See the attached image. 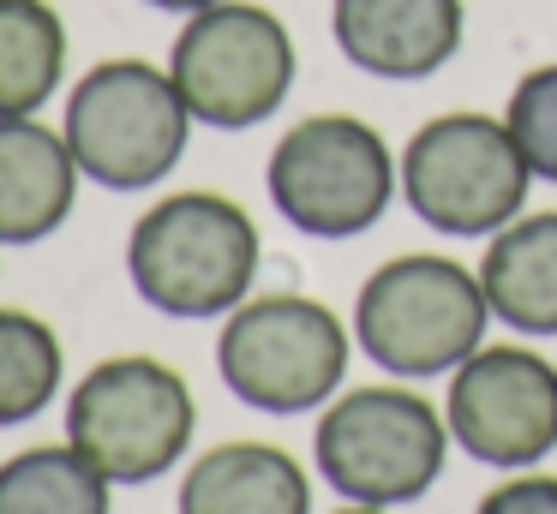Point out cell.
<instances>
[{
  "label": "cell",
  "mask_w": 557,
  "mask_h": 514,
  "mask_svg": "<svg viewBox=\"0 0 557 514\" xmlns=\"http://www.w3.org/2000/svg\"><path fill=\"white\" fill-rule=\"evenodd\" d=\"M181 514H312V478L276 442H216L186 466Z\"/></svg>",
  "instance_id": "cell-13"
},
{
  "label": "cell",
  "mask_w": 557,
  "mask_h": 514,
  "mask_svg": "<svg viewBox=\"0 0 557 514\" xmlns=\"http://www.w3.org/2000/svg\"><path fill=\"white\" fill-rule=\"evenodd\" d=\"M66 78V24L49 0H0V120L42 114Z\"/></svg>",
  "instance_id": "cell-15"
},
{
  "label": "cell",
  "mask_w": 557,
  "mask_h": 514,
  "mask_svg": "<svg viewBox=\"0 0 557 514\" xmlns=\"http://www.w3.org/2000/svg\"><path fill=\"white\" fill-rule=\"evenodd\" d=\"M444 418L473 461L528 473L557 449V365L533 347H480L449 371Z\"/></svg>",
  "instance_id": "cell-10"
},
{
  "label": "cell",
  "mask_w": 557,
  "mask_h": 514,
  "mask_svg": "<svg viewBox=\"0 0 557 514\" xmlns=\"http://www.w3.org/2000/svg\"><path fill=\"white\" fill-rule=\"evenodd\" d=\"M330 30L366 78L420 84L444 72L468 30L461 0H330Z\"/></svg>",
  "instance_id": "cell-11"
},
{
  "label": "cell",
  "mask_w": 557,
  "mask_h": 514,
  "mask_svg": "<svg viewBox=\"0 0 557 514\" xmlns=\"http://www.w3.org/2000/svg\"><path fill=\"white\" fill-rule=\"evenodd\" d=\"M78 162L61 126L37 114L0 120V246H37L61 234L78 203Z\"/></svg>",
  "instance_id": "cell-12"
},
{
  "label": "cell",
  "mask_w": 557,
  "mask_h": 514,
  "mask_svg": "<svg viewBox=\"0 0 557 514\" xmlns=\"http://www.w3.org/2000/svg\"><path fill=\"white\" fill-rule=\"evenodd\" d=\"M145 7H157V12H205V7H216V0H145Z\"/></svg>",
  "instance_id": "cell-20"
},
{
  "label": "cell",
  "mask_w": 557,
  "mask_h": 514,
  "mask_svg": "<svg viewBox=\"0 0 557 514\" xmlns=\"http://www.w3.org/2000/svg\"><path fill=\"white\" fill-rule=\"evenodd\" d=\"M198 401L174 365L150 353L97 359L66 394V442L109 485H150L193 449Z\"/></svg>",
  "instance_id": "cell-5"
},
{
  "label": "cell",
  "mask_w": 557,
  "mask_h": 514,
  "mask_svg": "<svg viewBox=\"0 0 557 514\" xmlns=\"http://www.w3.org/2000/svg\"><path fill=\"white\" fill-rule=\"evenodd\" d=\"M504 126L516 138L521 162L533 167V179H552L557 186V60L552 66H533L528 78L509 90Z\"/></svg>",
  "instance_id": "cell-18"
},
{
  "label": "cell",
  "mask_w": 557,
  "mask_h": 514,
  "mask_svg": "<svg viewBox=\"0 0 557 514\" xmlns=\"http://www.w3.org/2000/svg\"><path fill=\"white\" fill-rule=\"evenodd\" d=\"M61 377H66V347L54 335V323H42L37 311L0 305V430L49 413V401L61 394Z\"/></svg>",
  "instance_id": "cell-17"
},
{
  "label": "cell",
  "mask_w": 557,
  "mask_h": 514,
  "mask_svg": "<svg viewBox=\"0 0 557 514\" xmlns=\"http://www.w3.org/2000/svg\"><path fill=\"white\" fill-rule=\"evenodd\" d=\"M193 108L174 90L169 66L138 54L97 60L85 78L66 90V150L78 174L102 191H150L181 167L193 143Z\"/></svg>",
  "instance_id": "cell-3"
},
{
  "label": "cell",
  "mask_w": 557,
  "mask_h": 514,
  "mask_svg": "<svg viewBox=\"0 0 557 514\" xmlns=\"http://www.w3.org/2000/svg\"><path fill=\"white\" fill-rule=\"evenodd\" d=\"M449 442H456L449 418L401 383H366V389L336 394L312 430L324 485L360 509L420 502L444 478Z\"/></svg>",
  "instance_id": "cell-4"
},
{
  "label": "cell",
  "mask_w": 557,
  "mask_h": 514,
  "mask_svg": "<svg viewBox=\"0 0 557 514\" xmlns=\"http://www.w3.org/2000/svg\"><path fill=\"white\" fill-rule=\"evenodd\" d=\"M533 167L504 120L456 108L401 143V198L425 227L449 239H492L528 210Z\"/></svg>",
  "instance_id": "cell-9"
},
{
  "label": "cell",
  "mask_w": 557,
  "mask_h": 514,
  "mask_svg": "<svg viewBox=\"0 0 557 514\" xmlns=\"http://www.w3.org/2000/svg\"><path fill=\"white\" fill-rule=\"evenodd\" d=\"M294 54L288 24L258 0H216L205 12H186L181 36L169 48V78L186 96L198 126L246 131L264 126L294 90Z\"/></svg>",
  "instance_id": "cell-8"
},
{
  "label": "cell",
  "mask_w": 557,
  "mask_h": 514,
  "mask_svg": "<svg viewBox=\"0 0 557 514\" xmlns=\"http://www.w3.org/2000/svg\"><path fill=\"white\" fill-rule=\"evenodd\" d=\"M480 287L492 299V317L521 335H557V210L497 227L480 258Z\"/></svg>",
  "instance_id": "cell-14"
},
{
  "label": "cell",
  "mask_w": 557,
  "mask_h": 514,
  "mask_svg": "<svg viewBox=\"0 0 557 514\" xmlns=\"http://www.w3.org/2000/svg\"><path fill=\"white\" fill-rule=\"evenodd\" d=\"M264 239L258 222L222 191H169L126 234L133 293L162 317H228L252 299Z\"/></svg>",
  "instance_id": "cell-1"
},
{
  "label": "cell",
  "mask_w": 557,
  "mask_h": 514,
  "mask_svg": "<svg viewBox=\"0 0 557 514\" xmlns=\"http://www.w3.org/2000/svg\"><path fill=\"white\" fill-rule=\"evenodd\" d=\"M109 490L73 442H37L0 461V514H109Z\"/></svg>",
  "instance_id": "cell-16"
},
{
  "label": "cell",
  "mask_w": 557,
  "mask_h": 514,
  "mask_svg": "<svg viewBox=\"0 0 557 514\" xmlns=\"http://www.w3.org/2000/svg\"><path fill=\"white\" fill-rule=\"evenodd\" d=\"M216 371L252 413H318L348 377V323L306 293H252L222 317Z\"/></svg>",
  "instance_id": "cell-6"
},
{
  "label": "cell",
  "mask_w": 557,
  "mask_h": 514,
  "mask_svg": "<svg viewBox=\"0 0 557 514\" xmlns=\"http://www.w3.org/2000/svg\"><path fill=\"white\" fill-rule=\"evenodd\" d=\"M336 514H389V509H360V502H348V509H336Z\"/></svg>",
  "instance_id": "cell-21"
},
{
  "label": "cell",
  "mask_w": 557,
  "mask_h": 514,
  "mask_svg": "<svg viewBox=\"0 0 557 514\" xmlns=\"http://www.w3.org/2000/svg\"><path fill=\"white\" fill-rule=\"evenodd\" d=\"M492 299L480 287V269L437 251L377 263L354 299V341L389 377H444L461 359L485 347Z\"/></svg>",
  "instance_id": "cell-2"
},
{
  "label": "cell",
  "mask_w": 557,
  "mask_h": 514,
  "mask_svg": "<svg viewBox=\"0 0 557 514\" xmlns=\"http://www.w3.org/2000/svg\"><path fill=\"white\" fill-rule=\"evenodd\" d=\"M473 514H557V478L552 473H516L509 485L485 490Z\"/></svg>",
  "instance_id": "cell-19"
},
{
  "label": "cell",
  "mask_w": 557,
  "mask_h": 514,
  "mask_svg": "<svg viewBox=\"0 0 557 514\" xmlns=\"http://www.w3.org/2000/svg\"><path fill=\"white\" fill-rule=\"evenodd\" d=\"M264 186L288 227L312 239H354L396 203L401 162L360 114H312L276 138Z\"/></svg>",
  "instance_id": "cell-7"
}]
</instances>
